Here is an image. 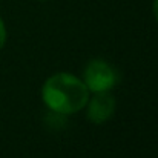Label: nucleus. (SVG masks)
Masks as SVG:
<instances>
[{
	"mask_svg": "<svg viewBox=\"0 0 158 158\" xmlns=\"http://www.w3.org/2000/svg\"><path fill=\"white\" fill-rule=\"evenodd\" d=\"M39 2H48V0H39Z\"/></svg>",
	"mask_w": 158,
	"mask_h": 158,
	"instance_id": "6",
	"label": "nucleus"
},
{
	"mask_svg": "<svg viewBox=\"0 0 158 158\" xmlns=\"http://www.w3.org/2000/svg\"><path fill=\"white\" fill-rule=\"evenodd\" d=\"M6 40H8V29L3 19L0 17V49H3V46L6 45Z\"/></svg>",
	"mask_w": 158,
	"mask_h": 158,
	"instance_id": "4",
	"label": "nucleus"
},
{
	"mask_svg": "<svg viewBox=\"0 0 158 158\" xmlns=\"http://www.w3.org/2000/svg\"><path fill=\"white\" fill-rule=\"evenodd\" d=\"M86 118L94 124H105L109 121L117 109L115 97L110 92H95L89 95V100L85 106Z\"/></svg>",
	"mask_w": 158,
	"mask_h": 158,
	"instance_id": "3",
	"label": "nucleus"
},
{
	"mask_svg": "<svg viewBox=\"0 0 158 158\" xmlns=\"http://www.w3.org/2000/svg\"><path fill=\"white\" fill-rule=\"evenodd\" d=\"M81 80L91 94L110 92L118 85V72L109 61L103 58H92L86 63Z\"/></svg>",
	"mask_w": 158,
	"mask_h": 158,
	"instance_id": "2",
	"label": "nucleus"
},
{
	"mask_svg": "<svg viewBox=\"0 0 158 158\" xmlns=\"http://www.w3.org/2000/svg\"><path fill=\"white\" fill-rule=\"evenodd\" d=\"M89 95L83 80L69 72L52 74L42 86V100L55 115H74L83 110Z\"/></svg>",
	"mask_w": 158,
	"mask_h": 158,
	"instance_id": "1",
	"label": "nucleus"
},
{
	"mask_svg": "<svg viewBox=\"0 0 158 158\" xmlns=\"http://www.w3.org/2000/svg\"><path fill=\"white\" fill-rule=\"evenodd\" d=\"M152 14H154L155 20L158 22V0H154V3H152Z\"/></svg>",
	"mask_w": 158,
	"mask_h": 158,
	"instance_id": "5",
	"label": "nucleus"
}]
</instances>
